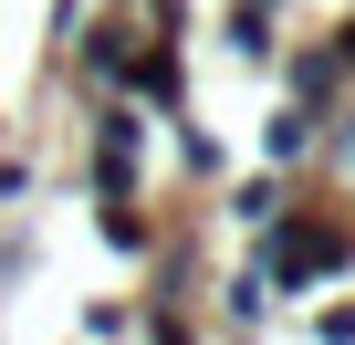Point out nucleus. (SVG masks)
<instances>
[{
    "label": "nucleus",
    "mask_w": 355,
    "mask_h": 345,
    "mask_svg": "<svg viewBox=\"0 0 355 345\" xmlns=\"http://www.w3.org/2000/svg\"><path fill=\"white\" fill-rule=\"evenodd\" d=\"M334 262H355V230H334V220H261V283H313V272H334Z\"/></svg>",
    "instance_id": "nucleus-1"
},
{
    "label": "nucleus",
    "mask_w": 355,
    "mask_h": 345,
    "mask_svg": "<svg viewBox=\"0 0 355 345\" xmlns=\"http://www.w3.org/2000/svg\"><path fill=\"white\" fill-rule=\"evenodd\" d=\"M125 84H136L146 105H167V115L189 105V84H178V53H167V42H157V53H136V63H125Z\"/></svg>",
    "instance_id": "nucleus-2"
},
{
    "label": "nucleus",
    "mask_w": 355,
    "mask_h": 345,
    "mask_svg": "<svg viewBox=\"0 0 355 345\" xmlns=\"http://www.w3.org/2000/svg\"><path fill=\"white\" fill-rule=\"evenodd\" d=\"M125 63H136V32H84V74L94 84H125Z\"/></svg>",
    "instance_id": "nucleus-3"
},
{
    "label": "nucleus",
    "mask_w": 355,
    "mask_h": 345,
    "mask_svg": "<svg viewBox=\"0 0 355 345\" xmlns=\"http://www.w3.org/2000/svg\"><path fill=\"white\" fill-rule=\"evenodd\" d=\"M334 84H345V63H334V53H303V63H293V105H303V115H313V105H334Z\"/></svg>",
    "instance_id": "nucleus-4"
},
{
    "label": "nucleus",
    "mask_w": 355,
    "mask_h": 345,
    "mask_svg": "<svg viewBox=\"0 0 355 345\" xmlns=\"http://www.w3.org/2000/svg\"><path fill=\"white\" fill-rule=\"evenodd\" d=\"M230 53H241V63L272 53V11H261V0H230Z\"/></svg>",
    "instance_id": "nucleus-5"
},
{
    "label": "nucleus",
    "mask_w": 355,
    "mask_h": 345,
    "mask_svg": "<svg viewBox=\"0 0 355 345\" xmlns=\"http://www.w3.org/2000/svg\"><path fill=\"white\" fill-rule=\"evenodd\" d=\"M334 63H345V74H355V22H345V42H334Z\"/></svg>",
    "instance_id": "nucleus-6"
}]
</instances>
